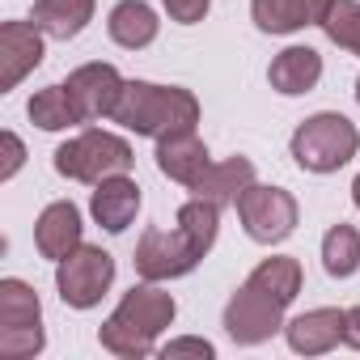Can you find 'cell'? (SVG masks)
Listing matches in <instances>:
<instances>
[{"label": "cell", "instance_id": "9c48e42d", "mask_svg": "<svg viewBox=\"0 0 360 360\" xmlns=\"http://www.w3.org/2000/svg\"><path fill=\"white\" fill-rule=\"evenodd\" d=\"M284 309L288 305H280L276 297L259 292L255 284H242L233 301L225 305V330L233 343H246V347L267 343L276 330H284Z\"/></svg>", "mask_w": 360, "mask_h": 360}, {"label": "cell", "instance_id": "cb8c5ba5", "mask_svg": "<svg viewBox=\"0 0 360 360\" xmlns=\"http://www.w3.org/2000/svg\"><path fill=\"white\" fill-rule=\"evenodd\" d=\"M178 229L191 238V246L200 255H208L212 242H217V229H221V208L208 204V200H187L178 208Z\"/></svg>", "mask_w": 360, "mask_h": 360}, {"label": "cell", "instance_id": "8992f818", "mask_svg": "<svg viewBox=\"0 0 360 360\" xmlns=\"http://www.w3.org/2000/svg\"><path fill=\"white\" fill-rule=\"evenodd\" d=\"M110 284H115V259L102 246L81 242L68 259L56 263V288H60L64 305H72V309H94Z\"/></svg>", "mask_w": 360, "mask_h": 360}, {"label": "cell", "instance_id": "52a82bcc", "mask_svg": "<svg viewBox=\"0 0 360 360\" xmlns=\"http://www.w3.org/2000/svg\"><path fill=\"white\" fill-rule=\"evenodd\" d=\"M238 217L246 225V233L263 246H276L284 242L292 229H297V200L284 191V187H259L250 183L238 200Z\"/></svg>", "mask_w": 360, "mask_h": 360}, {"label": "cell", "instance_id": "83f0119b", "mask_svg": "<svg viewBox=\"0 0 360 360\" xmlns=\"http://www.w3.org/2000/svg\"><path fill=\"white\" fill-rule=\"evenodd\" d=\"M0 144H5V165H0V178H13V174L22 169V161H26V148H22V140H18L13 131L0 136Z\"/></svg>", "mask_w": 360, "mask_h": 360}, {"label": "cell", "instance_id": "4dcf8cb0", "mask_svg": "<svg viewBox=\"0 0 360 360\" xmlns=\"http://www.w3.org/2000/svg\"><path fill=\"white\" fill-rule=\"evenodd\" d=\"M352 204L360 208V174H356V183H352Z\"/></svg>", "mask_w": 360, "mask_h": 360}, {"label": "cell", "instance_id": "f1b7e54d", "mask_svg": "<svg viewBox=\"0 0 360 360\" xmlns=\"http://www.w3.org/2000/svg\"><path fill=\"white\" fill-rule=\"evenodd\" d=\"M335 9V0H305V13H309V26H322Z\"/></svg>", "mask_w": 360, "mask_h": 360}, {"label": "cell", "instance_id": "5b68a950", "mask_svg": "<svg viewBox=\"0 0 360 360\" xmlns=\"http://www.w3.org/2000/svg\"><path fill=\"white\" fill-rule=\"evenodd\" d=\"M43 305L26 280H0V356L26 360L43 352Z\"/></svg>", "mask_w": 360, "mask_h": 360}, {"label": "cell", "instance_id": "2e32d148", "mask_svg": "<svg viewBox=\"0 0 360 360\" xmlns=\"http://www.w3.org/2000/svg\"><path fill=\"white\" fill-rule=\"evenodd\" d=\"M267 81L276 94L284 98H297V94H309L318 81H322V56L314 47H284L271 68H267Z\"/></svg>", "mask_w": 360, "mask_h": 360}, {"label": "cell", "instance_id": "ffe728a7", "mask_svg": "<svg viewBox=\"0 0 360 360\" xmlns=\"http://www.w3.org/2000/svg\"><path fill=\"white\" fill-rule=\"evenodd\" d=\"M246 284H255L259 292L276 297L280 305H292V301H297V292H301V263H297V259H288V255H280V259H263V263L250 271V280H246Z\"/></svg>", "mask_w": 360, "mask_h": 360}, {"label": "cell", "instance_id": "603a6c76", "mask_svg": "<svg viewBox=\"0 0 360 360\" xmlns=\"http://www.w3.org/2000/svg\"><path fill=\"white\" fill-rule=\"evenodd\" d=\"M30 119H34L43 131H64V127L81 123V115H77V106H72V98H68L64 85L39 89V94L30 98Z\"/></svg>", "mask_w": 360, "mask_h": 360}, {"label": "cell", "instance_id": "30bf717a", "mask_svg": "<svg viewBox=\"0 0 360 360\" xmlns=\"http://www.w3.org/2000/svg\"><path fill=\"white\" fill-rule=\"evenodd\" d=\"M123 77L115 64H81L77 72H68L64 89L81 115V123H98V119H110L115 106H119V94H123Z\"/></svg>", "mask_w": 360, "mask_h": 360}, {"label": "cell", "instance_id": "9a60e30c", "mask_svg": "<svg viewBox=\"0 0 360 360\" xmlns=\"http://www.w3.org/2000/svg\"><path fill=\"white\" fill-rule=\"evenodd\" d=\"M34 242H39L43 259H51V263L68 259L81 246V212H77V204H68V200L47 204L39 225H34Z\"/></svg>", "mask_w": 360, "mask_h": 360}, {"label": "cell", "instance_id": "3957f363", "mask_svg": "<svg viewBox=\"0 0 360 360\" xmlns=\"http://www.w3.org/2000/svg\"><path fill=\"white\" fill-rule=\"evenodd\" d=\"M360 148V131L352 119L335 115V110H322L314 119H305L297 131H292V161L309 174H335L343 169Z\"/></svg>", "mask_w": 360, "mask_h": 360}, {"label": "cell", "instance_id": "5bb4252c", "mask_svg": "<svg viewBox=\"0 0 360 360\" xmlns=\"http://www.w3.org/2000/svg\"><path fill=\"white\" fill-rule=\"evenodd\" d=\"M89 212H94V221L106 233H123L136 221V212H140V187L131 183L127 174H115V178H106V183L94 187Z\"/></svg>", "mask_w": 360, "mask_h": 360}, {"label": "cell", "instance_id": "277c9868", "mask_svg": "<svg viewBox=\"0 0 360 360\" xmlns=\"http://www.w3.org/2000/svg\"><path fill=\"white\" fill-rule=\"evenodd\" d=\"M131 161H136L131 144L123 136L98 131V127H89V131H81V136H72L68 144L56 148V169L64 178H72V183H89V187L106 183L115 174H127Z\"/></svg>", "mask_w": 360, "mask_h": 360}, {"label": "cell", "instance_id": "f546056e", "mask_svg": "<svg viewBox=\"0 0 360 360\" xmlns=\"http://www.w3.org/2000/svg\"><path fill=\"white\" fill-rule=\"evenodd\" d=\"M343 343H352V347L360 352V305H356V309H347V322H343Z\"/></svg>", "mask_w": 360, "mask_h": 360}, {"label": "cell", "instance_id": "7c38bea8", "mask_svg": "<svg viewBox=\"0 0 360 360\" xmlns=\"http://www.w3.org/2000/svg\"><path fill=\"white\" fill-rule=\"evenodd\" d=\"M208 165H212L208 161V144L195 131H174V136H161L157 140V169L165 178H174V183L195 187Z\"/></svg>", "mask_w": 360, "mask_h": 360}, {"label": "cell", "instance_id": "7a4b0ae2", "mask_svg": "<svg viewBox=\"0 0 360 360\" xmlns=\"http://www.w3.org/2000/svg\"><path fill=\"white\" fill-rule=\"evenodd\" d=\"M136 136H174V131H195L200 102L183 85H153V81H127L119 94V106L110 115Z\"/></svg>", "mask_w": 360, "mask_h": 360}, {"label": "cell", "instance_id": "4fadbf2b", "mask_svg": "<svg viewBox=\"0 0 360 360\" xmlns=\"http://www.w3.org/2000/svg\"><path fill=\"white\" fill-rule=\"evenodd\" d=\"M347 309H309L292 322H284V339L297 356H322L343 339Z\"/></svg>", "mask_w": 360, "mask_h": 360}, {"label": "cell", "instance_id": "8fae6325", "mask_svg": "<svg viewBox=\"0 0 360 360\" xmlns=\"http://www.w3.org/2000/svg\"><path fill=\"white\" fill-rule=\"evenodd\" d=\"M39 64H43V30L39 26H30V22L0 26V94L18 89Z\"/></svg>", "mask_w": 360, "mask_h": 360}, {"label": "cell", "instance_id": "ac0fdd59", "mask_svg": "<svg viewBox=\"0 0 360 360\" xmlns=\"http://www.w3.org/2000/svg\"><path fill=\"white\" fill-rule=\"evenodd\" d=\"M30 22H34L47 39L68 43V39H77V34L94 22V0H34Z\"/></svg>", "mask_w": 360, "mask_h": 360}, {"label": "cell", "instance_id": "ba28073f", "mask_svg": "<svg viewBox=\"0 0 360 360\" xmlns=\"http://www.w3.org/2000/svg\"><path fill=\"white\" fill-rule=\"evenodd\" d=\"M200 259L204 255L191 246V238L178 229V225H174V233L169 229H148L140 238V246H136V271H140V280H153V284L178 280V276L195 271Z\"/></svg>", "mask_w": 360, "mask_h": 360}, {"label": "cell", "instance_id": "484cf974", "mask_svg": "<svg viewBox=\"0 0 360 360\" xmlns=\"http://www.w3.org/2000/svg\"><path fill=\"white\" fill-rule=\"evenodd\" d=\"M208 9H212V0H165V13H169L178 26H195V22H204Z\"/></svg>", "mask_w": 360, "mask_h": 360}, {"label": "cell", "instance_id": "1f68e13d", "mask_svg": "<svg viewBox=\"0 0 360 360\" xmlns=\"http://www.w3.org/2000/svg\"><path fill=\"white\" fill-rule=\"evenodd\" d=\"M356 102H360V81H356Z\"/></svg>", "mask_w": 360, "mask_h": 360}, {"label": "cell", "instance_id": "4316f807", "mask_svg": "<svg viewBox=\"0 0 360 360\" xmlns=\"http://www.w3.org/2000/svg\"><path fill=\"white\" fill-rule=\"evenodd\" d=\"M161 356H165V360H169V356H204V360H208V356H217V347H212L208 339H169V343L161 347Z\"/></svg>", "mask_w": 360, "mask_h": 360}, {"label": "cell", "instance_id": "d6986e66", "mask_svg": "<svg viewBox=\"0 0 360 360\" xmlns=\"http://www.w3.org/2000/svg\"><path fill=\"white\" fill-rule=\"evenodd\" d=\"M157 26H161V22H157L153 5H144V0H123V5L110 9V22H106L110 39H115L119 47H127V51L148 47V43L157 39Z\"/></svg>", "mask_w": 360, "mask_h": 360}, {"label": "cell", "instance_id": "44dd1931", "mask_svg": "<svg viewBox=\"0 0 360 360\" xmlns=\"http://www.w3.org/2000/svg\"><path fill=\"white\" fill-rule=\"evenodd\" d=\"M322 267L335 276V280H347V276H356V267H360V233L352 229V225H335V229H326V238H322Z\"/></svg>", "mask_w": 360, "mask_h": 360}, {"label": "cell", "instance_id": "e0dca14e", "mask_svg": "<svg viewBox=\"0 0 360 360\" xmlns=\"http://www.w3.org/2000/svg\"><path fill=\"white\" fill-rule=\"evenodd\" d=\"M250 183H255V161L229 157V161L204 169V178L191 187V195H195V200H208V204H217V208H229V204L242 200V191H246Z\"/></svg>", "mask_w": 360, "mask_h": 360}, {"label": "cell", "instance_id": "7402d4cb", "mask_svg": "<svg viewBox=\"0 0 360 360\" xmlns=\"http://www.w3.org/2000/svg\"><path fill=\"white\" fill-rule=\"evenodd\" d=\"M250 13L263 34H292V30L309 26L305 0H250Z\"/></svg>", "mask_w": 360, "mask_h": 360}, {"label": "cell", "instance_id": "6da1fadb", "mask_svg": "<svg viewBox=\"0 0 360 360\" xmlns=\"http://www.w3.org/2000/svg\"><path fill=\"white\" fill-rule=\"evenodd\" d=\"M178 305L169 292H161L153 280L136 284L131 292H123L119 309L102 322L98 339L110 356H123V360H140V356H153L157 347V335L174 322Z\"/></svg>", "mask_w": 360, "mask_h": 360}, {"label": "cell", "instance_id": "d4e9b609", "mask_svg": "<svg viewBox=\"0 0 360 360\" xmlns=\"http://www.w3.org/2000/svg\"><path fill=\"white\" fill-rule=\"evenodd\" d=\"M322 30H326V39L335 47L360 56V5H356V0H335V9L322 22Z\"/></svg>", "mask_w": 360, "mask_h": 360}]
</instances>
